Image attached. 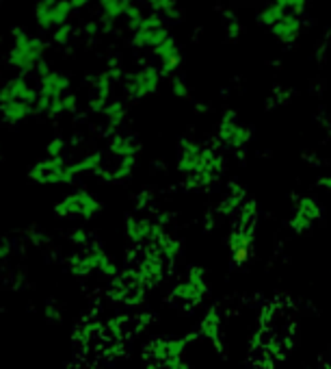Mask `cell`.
Wrapping results in <instances>:
<instances>
[{"label": "cell", "instance_id": "cell-10", "mask_svg": "<svg viewBox=\"0 0 331 369\" xmlns=\"http://www.w3.org/2000/svg\"><path fill=\"white\" fill-rule=\"evenodd\" d=\"M163 81L161 67L156 65H143L141 70L133 72L128 79H126V93L133 101H143V98L156 93Z\"/></svg>", "mask_w": 331, "mask_h": 369}, {"label": "cell", "instance_id": "cell-33", "mask_svg": "<svg viewBox=\"0 0 331 369\" xmlns=\"http://www.w3.org/2000/svg\"><path fill=\"white\" fill-rule=\"evenodd\" d=\"M65 150H67V143L63 137H55V139H50L48 145H46V155L50 159H63L65 157Z\"/></svg>", "mask_w": 331, "mask_h": 369}, {"label": "cell", "instance_id": "cell-11", "mask_svg": "<svg viewBox=\"0 0 331 369\" xmlns=\"http://www.w3.org/2000/svg\"><path fill=\"white\" fill-rule=\"evenodd\" d=\"M219 141L236 153H243L251 141V129L243 124L234 111H225L219 122Z\"/></svg>", "mask_w": 331, "mask_h": 369}, {"label": "cell", "instance_id": "cell-1", "mask_svg": "<svg viewBox=\"0 0 331 369\" xmlns=\"http://www.w3.org/2000/svg\"><path fill=\"white\" fill-rule=\"evenodd\" d=\"M223 157L210 145L195 139H182L177 145V171L184 179V187L193 191L210 189L223 174Z\"/></svg>", "mask_w": 331, "mask_h": 369}, {"label": "cell", "instance_id": "cell-29", "mask_svg": "<svg viewBox=\"0 0 331 369\" xmlns=\"http://www.w3.org/2000/svg\"><path fill=\"white\" fill-rule=\"evenodd\" d=\"M57 5V0H39V3L35 5V22H37V27L41 31H48V29H55V24H53V9Z\"/></svg>", "mask_w": 331, "mask_h": 369}, {"label": "cell", "instance_id": "cell-9", "mask_svg": "<svg viewBox=\"0 0 331 369\" xmlns=\"http://www.w3.org/2000/svg\"><path fill=\"white\" fill-rule=\"evenodd\" d=\"M126 239H128L130 245L135 248H147V245L156 243L158 237L165 233V228L158 224V221L149 219V217H139V215H128L126 217Z\"/></svg>", "mask_w": 331, "mask_h": 369}, {"label": "cell", "instance_id": "cell-6", "mask_svg": "<svg viewBox=\"0 0 331 369\" xmlns=\"http://www.w3.org/2000/svg\"><path fill=\"white\" fill-rule=\"evenodd\" d=\"M208 293V285H206V272L201 267H191L189 274L177 280L171 289V302L182 304L187 309H195L197 304L203 302Z\"/></svg>", "mask_w": 331, "mask_h": 369}, {"label": "cell", "instance_id": "cell-8", "mask_svg": "<svg viewBox=\"0 0 331 369\" xmlns=\"http://www.w3.org/2000/svg\"><path fill=\"white\" fill-rule=\"evenodd\" d=\"M145 293L147 289L143 287L141 278L137 276L135 269H128V272L117 274L111 285H109V295L113 302L119 304H128V306H139L145 302Z\"/></svg>", "mask_w": 331, "mask_h": 369}, {"label": "cell", "instance_id": "cell-4", "mask_svg": "<svg viewBox=\"0 0 331 369\" xmlns=\"http://www.w3.org/2000/svg\"><path fill=\"white\" fill-rule=\"evenodd\" d=\"M189 341L191 337H180V339L158 337L145 346V356L149 365H154V369H187L182 354L189 346Z\"/></svg>", "mask_w": 331, "mask_h": 369}, {"label": "cell", "instance_id": "cell-44", "mask_svg": "<svg viewBox=\"0 0 331 369\" xmlns=\"http://www.w3.org/2000/svg\"><path fill=\"white\" fill-rule=\"evenodd\" d=\"M318 187H325V189H329V191H331V174H329V176L318 179Z\"/></svg>", "mask_w": 331, "mask_h": 369}, {"label": "cell", "instance_id": "cell-14", "mask_svg": "<svg viewBox=\"0 0 331 369\" xmlns=\"http://www.w3.org/2000/svg\"><path fill=\"white\" fill-rule=\"evenodd\" d=\"M167 37H169V29H165L161 15L149 13V15H145L139 31H135L133 44H135V48H156Z\"/></svg>", "mask_w": 331, "mask_h": 369}, {"label": "cell", "instance_id": "cell-41", "mask_svg": "<svg viewBox=\"0 0 331 369\" xmlns=\"http://www.w3.org/2000/svg\"><path fill=\"white\" fill-rule=\"evenodd\" d=\"M13 252V241L7 237H0V261H7Z\"/></svg>", "mask_w": 331, "mask_h": 369}, {"label": "cell", "instance_id": "cell-38", "mask_svg": "<svg viewBox=\"0 0 331 369\" xmlns=\"http://www.w3.org/2000/svg\"><path fill=\"white\" fill-rule=\"evenodd\" d=\"M227 18H230V22H227V27H225L227 37H230V39L241 37V33H243V24L238 22V18H234V15H227Z\"/></svg>", "mask_w": 331, "mask_h": 369}, {"label": "cell", "instance_id": "cell-2", "mask_svg": "<svg viewBox=\"0 0 331 369\" xmlns=\"http://www.w3.org/2000/svg\"><path fill=\"white\" fill-rule=\"evenodd\" d=\"M67 269L76 278H89L93 274H100V276L113 280L119 274L117 263L113 261V257L97 243H89V245H85V248L69 254Z\"/></svg>", "mask_w": 331, "mask_h": 369}, {"label": "cell", "instance_id": "cell-32", "mask_svg": "<svg viewBox=\"0 0 331 369\" xmlns=\"http://www.w3.org/2000/svg\"><path fill=\"white\" fill-rule=\"evenodd\" d=\"M72 11H74V7H72L69 0H57V5H55V9H53V24H55V29H57V27H63V24H67ZM55 29H53V31H55Z\"/></svg>", "mask_w": 331, "mask_h": 369}, {"label": "cell", "instance_id": "cell-7", "mask_svg": "<svg viewBox=\"0 0 331 369\" xmlns=\"http://www.w3.org/2000/svg\"><path fill=\"white\" fill-rule=\"evenodd\" d=\"M29 179L37 185H72L79 174L65 159H41L29 169Z\"/></svg>", "mask_w": 331, "mask_h": 369}, {"label": "cell", "instance_id": "cell-23", "mask_svg": "<svg viewBox=\"0 0 331 369\" xmlns=\"http://www.w3.org/2000/svg\"><path fill=\"white\" fill-rule=\"evenodd\" d=\"M247 189L238 183L227 185V193L223 195V200L219 202V215H236L238 209L247 202Z\"/></svg>", "mask_w": 331, "mask_h": 369}, {"label": "cell", "instance_id": "cell-24", "mask_svg": "<svg viewBox=\"0 0 331 369\" xmlns=\"http://www.w3.org/2000/svg\"><path fill=\"white\" fill-rule=\"evenodd\" d=\"M109 150L113 157H117V161L121 159H137L139 157V141L130 135H121L115 133L109 141Z\"/></svg>", "mask_w": 331, "mask_h": 369}, {"label": "cell", "instance_id": "cell-42", "mask_svg": "<svg viewBox=\"0 0 331 369\" xmlns=\"http://www.w3.org/2000/svg\"><path fill=\"white\" fill-rule=\"evenodd\" d=\"M83 35H87V37H97V35H102V22H100V20L87 22L85 27H83Z\"/></svg>", "mask_w": 331, "mask_h": 369}, {"label": "cell", "instance_id": "cell-17", "mask_svg": "<svg viewBox=\"0 0 331 369\" xmlns=\"http://www.w3.org/2000/svg\"><path fill=\"white\" fill-rule=\"evenodd\" d=\"M37 98H39V89L33 87L27 77H13L0 85V105L22 101V103H29V105L37 107Z\"/></svg>", "mask_w": 331, "mask_h": 369}, {"label": "cell", "instance_id": "cell-16", "mask_svg": "<svg viewBox=\"0 0 331 369\" xmlns=\"http://www.w3.org/2000/svg\"><path fill=\"white\" fill-rule=\"evenodd\" d=\"M323 215V209L320 205L316 202V198H312V195H303V198L297 200L295 205V213L290 217V228L292 233L301 235L305 231H310L316 221L320 219Z\"/></svg>", "mask_w": 331, "mask_h": 369}, {"label": "cell", "instance_id": "cell-21", "mask_svg": "<svg viewBox=\"0 0 331 369\" xmlns=\"http://www.w3.org/2000/svg\"><path fill=\"white\" fill-rule=\"evenodd\" d=\"M199 330H201V337L208 339L217 348V352H223V328H221V315L217 309H210L206 315H203Z\"/></svg>", "mask_w": 331, "mask_h": 369}, {"label": "cell", "instance_id": "cell-13", "mask_svg": "<svg viewBox=\"0 0 331 369\" xmlns=\"http://www.w3.org/2000/svg\"><path fill=\"white\" fill-rule=\"evenodd\" d=\"M39 98H37V113L46 115L48 107L53 101H57V98L69 93V77L59 70H50L46 77L39 79Z\"/></svg>", "mask_w": 331, "mask_h": 369}, {"label": "cell", "instance_id": "cell-39", "mask_svg": "<svg viewBox=\"0 0 331 369\" xmlns=\"http://www.w3.org/2000/svg\"><path fill=\"white\" fill-rule=\"evenodd\" d=\"M171 91H173V96H177V98H189V87H187V81H182V79H171Z\"/></svg>", "mask_w": 331, "mask_h": 369}, {"label": "cell", "instance_id": "cell-3", "mask_svg": "<svg viewBox=\"0 0 331 369\" xmlns=\"http://www.w3.org/2000/svg\"><path fill=\"white\" fill-rule=\"evenodd\" d=\"M11 39H13V46L9 51V65L20 72V77H27V74L35 72L37 65L43 61L48 41L27 33L22 27L11 29Z\"/></svg>", "mask_w": 331, "mask_h": 369}, {"label": "cell", "instance_id": "cell-12", "mask_svg": "<svg viewBox=\"0 0 331 369\" xmlns=\"http://www.w3.org/2000/svg\"><path fill=\"white\" fill-rule=\"evenodd\" d=\"M167 269H169V263L154 248H145L143 257L139 259L135 267V272L141 278L143 287L149 291V289H156L163 283V278L167 276Z\"/></svg>", "mask_w": 331, "mask_h": 369}, {"label": "cell", "instance_id": "cell-5", "mask_svg": "<svg viewBox=\"0 0 331 369\" xmlns=\"http://www.w3.org/2000/svg\"><path fill=\"white\" fill-rule=\"evenodd\" d=\"M102 211V202L95 198L93 193L85 189H76L55 205V215L61 219H93Z\"/></svg>", "mask_w": 331, "mask_h": 369}, {"label": "cell", "instance_id": "cell-15", "mask_svg": "<svg viewBox=\"0 0 331 369\" xmlns=\"http://www.w3.org/2000/svg\"><path fill=\"white\" fill-rule=\"evenodd\" d=\"M253 239H256V228L232 226L230 237H227V250L236 267H243L253 254Z\"/></svg>", "mask_w": 331, "mask_h": 369}, {"label": "cell", "instance_id": "cell-31", "mask_svg": "<svg viewBox=\"0 0 331 369\" xmlns=\"http://www.w3.org/2000/svg\"><path fill=\"white\" fill-rule=\"evenodd\" d=\"M288 11L284 9V7H279V5H269V7H264L260 13H258V22L262 24V27H275V24L279 22V20H282L284 15H286Z\"/></svg>", "mask_w": 331, "mask_h": 369}, {"label": "cell", "instance_id": "cell-25", "mask_svg": "<svg viewBox=\"0 0 331 369\" xmlns=\"http://www.w3.org/2000/svg\"><path fill=\"white\" fill-rule=\"evenodd\" d=\"M147 248H154L169 265L180 257V252H182V243L177 241L173 235H169L167 231L158 237V241L156 243H151V245H147Z\"/></svg>", "mask_w": 331, "mask_h": 369}, {"label": "cell", "instance_id": "cell-37", "mask_svg": "<svg viewBox=\"0 0 331 369\" xmlns=\"http://www.w3.org/2000/svg\"><path fill=\"white\" fill-rule=\"evenodd\" d=\"M72 33H74V29L69 27V24H63V27H57L53 31V41L59 44V46H65L72 39Z\"/></svg>", "mask_w": 331, "mask_h": 369}, {"label": "cell", "instance_id": "cell-30", "mask_svg": "<svg viewBox=\"0 0 331 369\" xmlns=\"http://www.w3.org/2000/svg\"><path fill=\"white\" fill-rule=\"evenodd\" d=\"M258 224V205L253 200H247L238 213L234 215V226H243V228H256Z\"/></svg>", "mask_w": 331, "mask_h": 369}, {"label": "cell", "instance_id": "cell-40", "mask_svg": "<svg viewBox=\"0 0 331 369\" xmlns=\"http://www.w3.org/2000/svg\"><path fill=\"white\" fill-rule=\"evenodd\" d=\"M69 241H72L74 245H79V248H85V245H89V237H87V233H85L83 228H76V231L69 235Z\"/></svg>", "mask_w": 331, "mask_h": 369}, {"label": "cell", "instance_id": "cell-43", "mask_svg": "<svg viewBox=\"0 0 331 369\" xmlns=\"http://www.w3.org/2000/svg\"><path fill=\"white\" fill-rule=\"evenodd\" d=\"M69 3H72V7H74V11H76V9H83V7H87V5L91 3V0H69Z\"/></svg>", "mask_w": 331, "mask_h": 369}, {"label": "cell", "instance_id": "cell-36", "mask_svg": "<svg viewBox=\"0 0 331 369\" xmlns=\"http://www.w3.org/2000/svg\"><path fill=\"white\" fill-rule=\"evenodd\" d=\"M273 3L279 5V7H284L286 11L290 9L295 15H301L303 9L308 7V3H312V0H273Z\"/></svg>", "mask_w": 331, "mask_h": 369}, {"label": "cell", "instance_id": "cell-35", "mask_svg": "<svg viewBox=\"0 0 331 369\" xmlns=\"http://www.w3.org/2000/svg\"><path fill=\"white\" fill-rule=\"evenodd\" d=\"M156 13H163V15L169 18V20H177V18L182 15V11H180V7H177L175 0H158Z\"/></svg>", "mask_w": 331, "mask_h": 369}, {"label": "cell", "instance_id": "cell-20", "mask_svg": "<svg viewBox=\"0 0 331 369\" xmlns=\"http://www.w3.org/2000/svg\"><path fill=\"white\" fill-rule=\"evenodd\" d=\"M271 33L277 41H282L286 46L295 44L297 37L301 35V15L295 13H286L282 20H279L275 27H271Z\"/></svg>", "mask_w": 331, "mask_h": 369}, {"label": "cell", "instance_id": "cell-27", "mask_svg": "<svg viewBox=\"0 0 331 369\" xmlns=\"http://www.w3.org/2000/svg\"><path fill=\"white\" fill-rule=\"evenodd\" d=\"M102 117H104L107 127L111 131H117L123 124V122H126V117H128V109H126V105L121 101H111L107 105V109L102 111Z\"/></svg>", "mask_w": 331, "mask_h": 369}, {"label": "cell", "instance_id": "cell-28", "mask_svg": "<svg viewBox=\"0 0 331 369\" xmlns=\"http://www.w3.org/2000/svg\"><path fill=\"white\" fill-rule=\"evenodd\" d=\"M102 163H104V157H102V153H89L85 155L83 159L74 161V169L76 174H102Z\"/></svg>", "mask_w": 331, "mask_h": 369}, {"label": "cell", "instance_id": "cell-19", "mask_svg": "<svg viewBox=\"0 0 331 369\" xmlns=\"http://www.w3.org/2000/svg\"><path fill=\"white\" fill-rule=\"evenodd\" d=\"M113 85H115V81H113V77L109 74V70L100 72L97 77H95V81H93V93L89 98V109L93 113H102V111L107 109V105L111 103L109 98H111Z\"/></svg>", "mask_w": 331, "mask_h": 369}, {"label": "cell", "instance_id": "cell-26", "mask_svg": "<svg viewBox=\"0 0 331 369\" xmlns=\"http://www.w3.org/2000/svg\"><path fill=\"white\" fill-rule=\"evenodd\" d=\"M76 109H79V98H76V93H65L61 98H57V101L50 103L46 115L48 117H61V115H69V113H76Z\"/></svg>", "mask_w": 331, "mask_h": 369}, {"label": "cell", "instance_id": "cell-22", "mask_svg": "<svg viewBox=\"0 0 331 369\" xmlns=\"http://www.w3.org/2000/svg\"><path fill=\"white\" fill-rule=\"evenodd\" d=\"M35 107L29 103H22V101H13V103H5L0 105V119L5 122L9 127H18L22 122H27L31 115H35Z\"/></svg>", "mask_w": 331, "mask_h": 369}, {"label": "cell", "instance_id": "cell-34", "mask_svg": "<svg viewBox=\"0 0 331 369\" xmlns=\"http://www.w3.org/2000/svg\"><path fill=\"white\" fill-rule=\"evenodd\" d=\"M126 22H128V29L135 33V31H139V27L143 24V20H145V15H143V11H141V7H137L135 3L128 7V11H126Z\"/></svg>", "mask_w": 331, "mask_h": 369}, {"label": "cell", "instance_id": "cell-18", "mask_svg": "<svg viewBox=\"0 0 331 369\" xmlns=\"http://www.w3.org/2000/svg\"><path fill=\"white\" fill-rule=\"evenodd\" d=\"M151 53H154V57L161 61V74H163V77H169V74H173L182 63L180 46H177V41L171 35L163 44H158L156 48H151Z\"/></svg>", "mask_w": 331, "mask_h": 369}]
</instances>
